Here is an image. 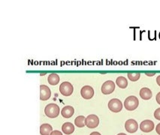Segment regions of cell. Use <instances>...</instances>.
Wrapping results in <instances>:
<instances>
[{"mask_svg":"<svg viewBox=\"0 0 160 135\" xmlns=\"http://www.w3.org/2000/svg\"><path fill=\"white\" fill-rule=\"evenodd\" d=\"M59 112H60L59 107L56 104H49L44 108L45 115L51 119L57 117L59 115Z\"/></svg>","mask_w":160,"mask_h":135,"instance_id":"cell-1","label":"cell"},{"mask_svg":"<svg viewBox=\"0 0 160 135\" xmlns=\"http://www.w3.org/2000/svg\"><path fill=\"white\" fill-rule=\"evenodd\" d=\"M138 104H139V101L137 98L134 95L129 96L124 101V107L125 109L129 111L135 110L138 107Z\"/></svg>","mask_w":160,"mask_h":135,"instance_id":"cell-2","label":"cell"},{"mask_svg":"<svg viewBox=\"0 0 160 135\" xmlns=\"http://www.w3.org/2000/svg\"><path fill=\"white\" fill-rule=\"evenodd\" d=\"M74 87L69 82H63L59 86V92L64 96H70L73 93Z\"/></svg>","mask_w":160,"mask_h":135,"instance_id":"cell-3","label":"cell"},{"mask_svg":"<svg viewBox=\"0 0 160 135\" xmlns=\"http://www.w3.org/2000/svg\"><path fill=\"white\" fill-rule=\"evenodd\" d=\"M108 108L113 112H119L122 110L123 104L121 101L117 98H113L108 102Z\"/></svg>","mask_w":160,"mask_h":135,"instance_id":"cell-4","label":"cell"},{"mask_svg":"<svg viewBox=\"0 0 160 135\" xmlns=\"http://www.w3.org/2000/svg\"><path fill=\"white\" fill-rule=\"evenodd\" d=\"M85 124L89 128H95L99 125V119L96 115L91 114L86 118Z\"/></svg>","mask_w":160,"mask_h":135,"instance_id":"cell-5","label":"cell"},{"mask_svg":"<svg viewBox=\"0 0 160 135\" xmlns=\"http://www.w3.org/2000/svg\"><path fill=\"white\" fill-rule=\"evenodd\" d=\"M115 89V83L112 80H108L105 81L103 85L101 86V93L104 95H109L111 94Z\"/></svg>","mask_w":160,"mask_h":135,"instance_id":"cell-6","label":"cell"},{"mask_svg":"<svg viewBox=\"0 0 160 135\" xmlns=\"http://www.w3.org/2000/svg\"><path fill=\"white\" fill-rule=\"evenodd\" d=\"M80 95L84 98V99L90 100L94 95V89L90 86H84L80 89Z\"/></svg>","mask_w":160,"mask_h":135,"instance_id":"cell-7","label":"cell"},{"mask_svg":"<svg viewBox=\"0 0 160 135\" xmlns=\"http://www.w3.org/2000/svg\"><path fill=\"white\" fill-rule=\"evenodd\" d=\"M154 123L153 121L149 120H144L140 124V129L144 133H149L151 132L154 129Z\"/></svg>","mask_w":160,"mask_h":135,"instance_id":"cell-8","label":"cell"},{"mask_svg":"<svg viewBox=\"0 0 160 135\" xmlns=\"http://www.w3.org/2000/svg\"><path fill=\"white\" fill-rule=\"evenodd\" d=\"M125 128L126 131H128L129 133H135L138 129V125H137V122L135 120L131 119V120H129L125 122Z\"/></svg>","mask_w":160,"mask_h":135,"instance_id":"cell-9","label":"cell"},{"mask_svg":"<svg viewBox=\"0 0 160 135\" xmlns=\"http://www.w3.org/2000/svg\"><path fill=\"white\" fill-rule=\"evenodd\" d=\"M51 96V91L45 85L40 86V99L42 101L48 100Z\"/></svg>","mask_w":160,"mask_h":135,"instance_id":"cell-10","label":"cell"},{"mask_svg":"<svg viewBox=\"0 0 160 135\" xmlns=\"http://www.w3.org/2000/svg\"><path fill=\"white\" fill-rule=\"evenodd\" d=\"M74 113H75V110H74L73 107H71V106H66L61 110L62 116L66 119L71 117L74 115Z\"/></svg>","mask_w":160,"mask_h":135,"instance_id":"cell-11","label":"cell"},{"mask_svg":"<svg viewBox=\"0 0 160 135\" xmlns=\"http://www.w3.org/2000/svg\"><path fill=\"white\" fill-rule=\"evenodd\" d=\"M139 94L141 98L144 99V100H150L153 96L151 90L149 88H147V87H144V88L141 89L140 90Z\"/></svg>","mask_w":160,"mask_h":135,"instance_id":"cell-12","label":"cell"},{"mask_svg":"<svg viewBox=\"0 0 160 135\" xmlns=\"http://www.w3.org/2000/svg\"><path fill=\"white\" fill-rule=\"evenodd\" d=\"M62 131L64 134L68 135L71 134L75 131V126L71 122H66L64 123L62 126Z\"/></svg>","mask_w":160,"mask_h":135,"instance_id":"cell-13","label":"cell"},{"mask_svg":"<svg viewBox=\"0 0 160 135\" xmlns=\"http://www.w3.org/2000/svg\"><path fill=\"white\" fill-rule=\"evenodd\" d=\"M53 132V128L50 124H43L40 127V134L42 135H51Z\"/></svg>","mask_w":160,"mask_h":135,"instance_id":"cell-14","label":"cell"},{"mask_svg":"<svg viewBox=\"0 0 160 135\" xmlns=\"http://www.w3.org/2000/svg\"><path fill=\"white\" fill-rule=\"evenodd\" d=\"M59 80H60V78L59 76L56 74V73H52L48 76L47 78V81H48L49 84H51L52 86L57 85L58 83H59Z\"/></svg>","mask_w":160,"mask_h":135,"instance_id":"cell-15","label":"cell"},{"mask_svg":"<svg viewBox=\"0 0 160 135\" xmlns=\"http://www.w3.org/2000/svg\"><path fill=\"white\" fill-rule=\"evenodd\" d=\"M116 83H117V85L121 89H125L128 86V81L127 80H126V78L124 77L123 76H120L117 78Z\"/></svg>","mask_w":160,"mask_h":135,"instance_id":"cell-16","label":"cell"},{"mask_svg":"<svg viewBox=\"0 0 160 135\" xmlns=\"http://www.w3.org/2000/svg\"><path fill=\"white\" fill-rule=\"evenodd\" d=\"M86 118L84 116H79L75 120V124L78 128H83L86 125Z\"/></svg>","mask_w":160,"mask_h":135,"instance_id":"cell-17","label":"cell"},{"mask_svg":"<svg viewBox=\"0 0 160 135\" xmlns=\"http://www.w3.org/2000/svg\"><path fill=\"white\" fill-rule=\"evenodd\" d=\"M128 77H129V80L132 82H135L137 80H139L140 77H141V75H140V73H137V72H130L128 73Z\"/></svg>","mask_w":160,"mask_h":135,"instance_id":"cell-18","label":"cell"},{"mask_svg":"<svg viewBox=\"0 0 160 135\" xmlns=\"http://www.w3.org/2000/svg\"><path fill=\"white\" fill-rule=\"evenodd\" d=\"M154 117L157 120H160V108L156 110V111L154 112Z\"/></svg>","mask_w":160,"mask_h":135,"instance_id":"cell-19","label":"cell"},{"mask_svg":"<svg viewBox=\"0 0 160 135\" xmlns=\"http://www.w3.org/2000/svg\"><path fill=\"white\" fill-rule=\"evenodd\" d=\"M51 135H63V134H62L61 131H59L55 130L53 131V132L51 134Z\"/></svg>","mask_w":160,"mask_h":135,"instance_id":"cell-20","label":"cell"},{"mask_svg":"<svg viewBox=\"0 0 160 135\" xmlns=\"http://www.w3.org/2000/svg\"><path fill=\"white\" fill-rule=\"evenodd\" d=\"M156 102L160 105V92L157 93L156 96Z\"/></svg>","mask_w":160,"mask_h":135,"instance_id":"cell-21","label":"cell"},{"mask_svg":"<svg viewBox=\"0 0 160 135\" xmlns=\"http://www.w3.org/2000/svg\"><path fill=\"white\" fill-rule=\"evenodd\" d=\"M156 133L159 135H160V123H159L158 125H156Z\"/></svg>","mask_w":160,"mask_h":135,"instance_id":"cell-22","label":"cell"},{"mask_svg":"<svg viewBox=\"0 0 160 135\" xmlns=\"http://www.w3.org/2000/svg\"><path fill=\"white\" fill-rule=\"evenodd\" d=\"M156 73L155 72H152V73H149V72H146V75L147 76H149V77H152V76H154L155 75Z\"/></svg>","mask_w":160,"mask_h":135,"instance_id":"cell-23","label":"cell"},{"mask_svg":"<svg viewBox=\"0 0 160 135\" xmlns=\"http://www.w3.org/2000/svg\"><path fill=\"white\" fill-rule=\"evenodd\" d=\"M156 83L159 86H160V75H159L158 77H156Z\"/></svg>","mask_w":160,"mask_h":135,"instance_id":"cell-24","label":"cell"},{"mask_svg":"<svg viewBox=\"0 0 160 135\" xmlns=\"http://www.w3.org/2000/svg\"><path fill=\"white\" fill-rule=\"evenodd\" d=\"M90 135H101V134L99 133V132L95 131V132H92V133H91Z\"/></svg>","mask_w":160,"mask_h":135,"instance_id":"cell-25","label":"cell"},{"mask_svg":"<svg viewBox=\"0 0 160 135\" xmlns=\"http://www.w3.org/2000/svg\"><path fill=\"white\" fill-rule=\"evenodd\" d=\"M117 135H126V134H124V133H120V134H118Z\"/></svg>","mask_w":160,"mask_h":135,"instance_id":"cell-26","label":"cell"}]
</instances>
